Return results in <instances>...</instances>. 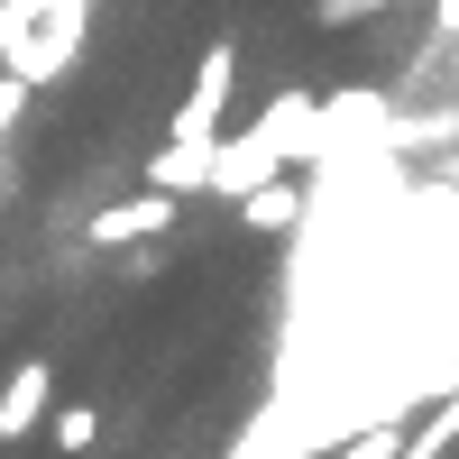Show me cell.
Listing matches in <instances>:
<instances>
[{
    "mask_svg": "<svg viewBox=\"0 0 459 459\" xmlns=\"http://www.w3.org/2000/svg\"><path fill=\"white\" fill-rule=\"evenodd\" d=\"M230 92H239V47H203L194 92H184L166 147L147 157V184H166V194H184V203L212 184V147H221V129H230Z\"/></svg>",
    "mask_w": 459,
    "mask_h": 459,
    "instance_id": "1",
    "label": "cell"
},
{
    "mask_svg": "<svg viewBox=\"0 0 459 459\" xmlns=\"http://www.w3.org/2000/svg\"><path fill=\"white\" fill-rule=\"evenodd\" d=\"M92 37V0H0V74L19 83H56Z\"/></svg>",
    "mask_w": 459,
    "mask_h": 459,
    "instance_id": "2",
    "label": "cell"
},
{
    "mask_svg": "<svg viewBox=\"0 0 459 459\" xmlns=\"http://www.w3.org/2000/svg\"><path fill=\"white\" fill-rule=\"evenodd\" d=\"M294 157H285V138L266 129V120H248V129H221V147H212V184L203 194H221V203H239V194H257L266 175H285Z\"/></svg>",
    "mask_w": 459,
    "mask_h": 459,
    "instance_id": "3",
    "label": "cell"
},
{
    "mask_svg": "<svg viewBox=\"0 0 459 459\" xmlns=\"http://www.w3.org/2000/svg\"><path fill=\"white\" fill-rule=\"evenodd\" d=\"M175 221H184V194L147 184V194H129V203H101V212L83 221V239H92V248H138V239H157V230H175Z\"/></svg>",
    "mask_w": 459,
    "mask_h": 459,
    "instance_id": "4",
    "label": "cell"
},
{
    "mask_svg": "<svg viewBox=\"0 0 459 459\" xmlns=\"http://www.w3.org/2000/svg\"><path fill=\"white\" fill-rule=\"evenodd\" d=\"M56 413V368L47 359H19L0 377V441H37V423Z\"/></svg>",
    "mask_w": 459,
    "mask_h": 459,
    "instance_id": "5",
    "label": "cell"
},
{
    "mask_svg": "<svg viewBox=\"0 0 459 459\" xmlns=\"http://www.w3.org/2000/svg\"><path fill=\"white\" fill-rule=\"evenodd\" d=\"M303 203H313V184L266 175L257 194H239V221H248V230H266V239H285V230H303Z\"/></svg>",
    "mask_w": 459,
    "mask_h": 459,
    "instance_id": "6",
    "label": "cell"
},
{
    "mask_svg": "<svg viewBox=\"0 0 459 459\" xmlns=\"http://www.w3.org/2000/svg\"><path fill=\"white\" fill-rule=\"evenodd\" d=\"M92 432H101V413H92V404H65L56 423H47V450H65V459H83V450H92Z\"/></svg>",
    "mask_w": 459,
    "mask_h": 459,
    "instance_id": "7",
    "label": "cell"
},
{
    "mask_svg": "<svg viewBox=\"0 0 459 459\" xmlns=\"http://www.w3.org/2000/svg\"><path fill=\"white\" fill-rule=\"evenodd\" d=\"M377 10H386V0H313L322 28H359V19H377Z\"/></svg>",
    "mask_w": 459,
    "mask_h": 459,
    "instance_id": "8",
    "label": "cell"
},
{
    "mask_svg": "<svg viewBox=\"0 0 459 459\" xmlns=\"http://www.w3.org/2000/svg\"><path fill=\"white\" fill-rule=\"evenodd\" d=\"M432 37H459V0H432Z\"/></svg>",
    "mask_w": 459,
    "mask_h": 459,
    "instance_id": "9",
    "label": "cell"
}]
</instances>
